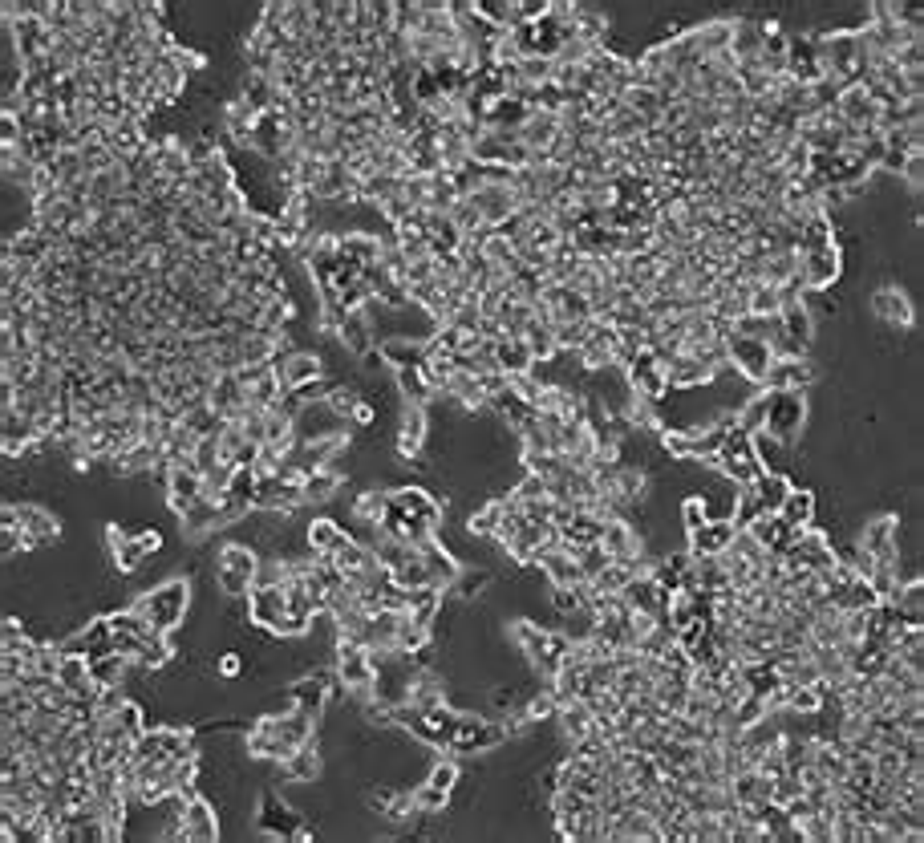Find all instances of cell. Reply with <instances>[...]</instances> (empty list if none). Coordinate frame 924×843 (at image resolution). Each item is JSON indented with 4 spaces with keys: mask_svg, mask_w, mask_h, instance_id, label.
Instances as JSON below:
<instances>
[{
    "mask_svg": "<svg viewBox=\"0 0 924 843\" xmlns=\"http://www.w3.org/2000/svg\"><path fill=\"white\" fill-rule=\"evenodd\" d=\"M191 600H195V588H191V576L175 572V576H163L159 584H150L146 592L130 596L126 604L138 608L142 617L159 629V633H175L191 621Z\"/></svg>",
    "mask_w": 924,
    "mask_h": 843,
    "instance_id": "6da1fadb",
    "label": "cell"
},
{
    "mask_svg": "<svg viewBox=\"0 0 924 843\" xmlns=\"http://www.w3.org/2000/svg\"><path fill=\"white\" fill-rule=\"evenodd\" d=\"M252 831L268 839H317L321 831L308 823V815L284 799L276 787H260L252 795Z\"/></svg>",
    "mask_w": 924,
    "mask_h": 843,
    "instance_id": "7a4b0ae2",
    "label": "cell"
},
{
    "mask_svg": "<svg viewBox=\"0 0 924 843\" xmlns=\"http://www.w3.org/2000/svg\"><path fill=\"white\" fill-rule=\"evenodd\" d=\"M807 418H811V394L807 390H766V422H762V430L770 438L795 446L811 426Z\"/></svg>",
    "mask_w": 924,
    "mask_h": 843,
    "instance_id": "3957f363",
    "label": "cell"
},
{
    "mask_svg": "<svg viewBox=\"0 0 924 843\" xmlns=\"http://www.w3.org/2000/svg\"><path fill=\"white\" fill-rule=\"evenodd\" d=\"M868 313H872V321L876 325H888V329H912V321H916V304H912V296H908V288L904 284H876L872 288V296H868Z\"/></svg>",
    "mask_w": 924,
    "mask_h": 843,
    "instance_id": "277c9868",
    "label": "cell"
},
{
    "mask_svg": "<svg viewBox=\"0 0 924 843\" xmlns=\"http://www.w3.org/2000/svg\"><path fill=\"white\" fill-rule=\"evenodd\" d=\"M426 442H430V410L426 406H414V402H402L398 410V438H394V454L402 463H418L426 454Z\"/></svg>",
    "mask_w": 924,
    "mask_h": 843,
    "instance_id": "5b68a950",
    "label": "cell"
},
{
    "mask_svg": "<svg viewBox=\"0 0 924 843\" xmlns=\"http://www.w3.org/2000/svg\"><path fill=\"white\" fill-rule=\"evenodd\" d=\"M61 649L65 653H77V657H106V653H114V629H110V617L106 612H94L90 621H82L77 629H69L65 637H61Z\"/></svg>",
    "mask_w": 924,
    "mask_h": 843,
    "instance_id": "8992f818",
    "label": "cell"
},
{
    "mask_svg": "<svg viewBox=\"0 0 924 843\" xmlns=\"http://www.w3.org/2000/svg\"><path fill=\"white\" fill-rule=\"evenodd\" d=\"M256 475H260V471H256ZM252 507H256V511L292 515V519H296V515H300V507H308V503H304V487H300V483H292V479H280V475H260Z\"/></svg>",
    "mask_w": 924,
    "mask_h": 843,
    "instance_id": "52a82bcc",
    "label": "cell"
},
{
    "mask_svg": "<svg viewBox=\"0 0 924 843\" xmlns=\"http://www.w3.org/2000/svg\"><path fill=\"white\" fill-rule=\"evenodd\" d=\"M843 248L839 244H831V248H815V252H799V276H803V284L811 288V292H827V288H835L839 284V276H843Z\"/></svg>",
    "mask_w": 924,
    "mask_h": 843,
    "instance_id": "ba28073f",
    "label": "cell"
},
{
    "mask_svg": "<svg viewBox=\"0 0 924 843\" xmlns=\"http://www.w3.org/2000/svg\"><path fill=\"white\" fill-rule=\"evenodd\" d=\"M726 357H730L734 373L746 377L750 386H762V377H766L770 361H775L770 345H766V341H754V337H730V341H726Z\"/></svg>",
    "mask_w": 924,
    "mask_h": 843,
    "instance_id": "9c48e42d",
    "label": "cell"
},
{
    "mask_svg": "<svg viewBox=\"0 0 924 843\" xmlns=\"http://www.w3.org/2000/svg\"><path fill=\"white\" fill-rule=\"evenodd\" d=\"M21 527L29 535V552H49L61 544V515L45 503H17Z\"/></svg>",
    "mask_w": 924,
    "mask_h": 843,
    "instance_id": "30bf717a",
    "label": "cell"
},
{
    "mask_svg": "<svg viewBox=\"0 0 924 843\" xmlns=\"http://www.w3.org/2000/svg\"><path fill=\"white\" fill-rule=\"evenodd\" d=\"M325 771H329V758H325V750H321L317 738L304 742V746H296V750L280 762V775H284V783H292V787L325 783Z\"/></svg>",
    "mask_w": 924,
    "mask_h": 843,
    "instance_id": "8fae6325",
    "label": "cell"
},
{
    "mask_svg": "<svg viewBox=\"0 0 924 843\" xmlns=\"http://www.w3.org/2000/svg\"><path fill=\"white\" fill-rule=\"evenodd\" d=\"M815 381H819V365H815L811 357H799V361L775 357L758 390H807V394H811Z\"/></svg>",
    "mask_w": 924,
    "mask_h": 843,
    "instance_id": "7c38bea8",
    "label": "cell"
},
{
    "mask_svg": "<svg viewBox=\"0 0 924 843\" xmlns=\"http://www.w3.org/2000/svg\"><path fill=\"white\" fill-rule=\"evenodd\" d=\"M219 835H223V823H219V807H215V799H211V795H195V799H187L179 839H187V843H215Z\"/></svg>",
    "mask_w": 924,
    "mask_h": 843,
    "instance_id": "4fadbf2b",
    "label": "cell"
},
{
    "mask_svg": "<svg viewBox=\"0 0 924 843\" xmlns=\"http://www.w3.org/2000/svg\"><path fill=\"white\" fill-rule=\"evenodd\" d=\"M288 612V588L280 584H252L248 592V625L272 633V625Z\"/></svg>",
    "mask_w": 924,
    "mask_h": 843,
    "instance_id": "5bb4252c",
    "label": "cell"
},
{
    "mask_svg": "<svg viewBox=\"0 0 924 843\" xmlns=\"http://www.w3.org/2000/svg\"><path fill=\"white\" fill-rule=\"evenodd\" d=\"M304 540H308V548L321 552V556H337L353 540V535H349V527L333 511H317L313 519H308V527H304Z\"/></svg>",
    "mask_w": 924,
    "mask_h": 843,
    "instance_id": "9a60e30c",
    "label": "cell"
},
{
    "mask_svg": "<svg viewBox=\"0 0 924 843\" xmlns=\"http://www.w3.org/2000/svg\"><path fill=\"white\" fill-rule=\"evenodd\" d=\"M600 548L608 552V560L629 564L633 556L645 552V535H641L629 519H608V523H604V535H600Z\"/></svg>",
    "mask_w": 924,
    "mask_h": 843,
    "instance_id": "2e32d148",
    "label": "cell"
},
{
    "mask_svg": "<svg viewBox=\"0 0 924 843\" xmlns=\"http://www.w3.org/2000/svg\"><path fill=\"white\" fill-rule=\"evenodd\" d=\"M734 523L730 519H710L706 527H698V531H685V552L693 556V560H702V556H718V552H726L730 548V540H734Z\"/></svg>",
    "mask_w": 924,
    "mask_h": 843,
    "instance_id": "e0dca14e",
    "label": "cell"
},
{
    "mask_svg": "<svg viewBox=\"0 0 924 843\" xmlns=\"http://www.w3.org/2000/svg\"><path fill=\"white\" fill-rule=\"evenodd\" d=\"M896 531H900V515H896V511H876V515H868V519L860 523L856 544H860V552L880 556L888 544H896Z\"/></svg>",
    "mask_w": 924,
    "mask_h": 843,
    "instance_id": "ac0fdd59",
    "label": "cell"
},
{
    "mask_svg": "<svg viewBox=\"0 0 924 843\" xmlns=\"http://www.w3.org/2000/svg\"><path fill=\"white\" fill-rule=\"evenodd\" d=\"M471 203L479 207V215H483L487 227H499V223H507V219L519 211L515 187H491V183H483V187L471 195Z\"/></svg>",
    "mask_w": 924,
    "mask_h": 843,
    "instance_id": "d6986e66",
    "label": "cell"
},
{
    "mask_svg": "<svg viewBox=\"0 0 924 843\" xmlns=\"http://www.w3.org/2000/svg\"><path fill=\"white\" fill-rule=\"evenodd\" d=\"M418 556H422V564H426L430 580H434L442 592H450V588H454V580H458V572H462V564L446 552V544L438 540V535H430L426 544H418Z\"/></svg>",
    "mask_w": 924,
    "mask_h": 843,
    "instance_id": "ffe728a7",
    "label": "cell"
},
{
    "mask_svg": "<svg viewBox=\"0 0 924 843\" xmlns=\"http://www.w3.org/2000/svg\"><path fill=\"white\" fill-rule=\"evenodd\" d=\"M710 381H714V369L702 365L693 353H677L665 365V386L669 390H698V386H710Z\"/></svg>",
    "mask_w": 924,
    "mask_h": 843,
    "instance_id": "44dd1931",
    "label": "cell"
},
{
    "mask_svg": "<svg viewBox=\"0 0 924 843\" xmlns=\"http://www.w3.org/2000/svg\"><path fill=\"white\" fill-rule=\"evenodd\" d=\"M779 519L787 527H795V531L815 527V519H819V491L815 487H791L787 499H783V507H779Z\"/></svg>",
    "mask_w": 924,
    "mask_h": 843,
    "instance_id": "7402d4cb",
    "label": "cell"
},
{
    "mask_svg": "<svg viewBox=\"0 0 924 843\" xmlns=\"http://www.w3.org/2000/svg\"><path fill=\"white\" fill-rule=\"evenodd\" d=\"M770 25H775V17H750V13H746V17H734V41H730V53H734L738 61H754Z\"/></svg>",
    "mask_w": 924,
    "mask_h": 843,
    "instance_id": "603a6c76",
    "label": "cell"
},
{
    "mask_svg": "<svg viewBox=\"0 0 924 843\" xmlns=\"http://www.w3.org/2000/svg\"><path fill=\"white\" fill-rule=\"evenodd\" d=\"M523 146L531 150V155H539V150H548L564 130H560V114H548V110H531L527 122H523Z\"/></svg>",
    "mask_w": 924,
    "mask_h": 843,
    "instance_id": "cb8c5ba5",
    "label": "cell"
},
{
    "mask_svg": "<svg viewBox=\"0 0 924 843\" xmlns=\"http://www.w3.org/2000/svg\"><path fill=\"white\" fill-rule=\"evenodd\" d=\"M377 349L390 369H422L426 365V341H414V337H390Z\"/></svg>",
    "mask_w": 924,
    "mask_h": 843,
    "instance_id": "d4e9b609",
    "label": "cell"
},
{
    "mask_svg": "<svg viewBox=\"0 0 924 843\" xmlns=\"http://www.w3.org/2000/svg\"><path fill=\"white\" fill-rule=\"evenodd\" d=\"M791 450L795 446H787V442H779V438H770L766 430H758L754 434V458H758V467L762 471H775V475H791Z\"/></svg>",
    "mask_w": 924,
    "mask_h": 843,
    "instance_id": "484cf974",
    "label": "cell"
},
{
    "mask_svg": "<svg viewBox=\"0 0 924 843\" xmlns=\"http://www.w3.org/2000/svg\"><path fill=\"white\" fill-rule=\"evenodd\" d=\"M839 118H843V126H876L880 122V106L860 90V86H852V90H843V98H839Z\"/></svg>",
    "mask_w": 924,
    "mask_h": 843,
    "instance_id": "4316f807",
    "label": "cell"
},
{
    "mask_svg": "<svg viewBox=\"0 0 924 843\" xmlns=\"http://www.w3.org/2000/svg\"><path fill=\"white\" fill-rule=\"evenodd\" d=\"M215 564L219 568H231V572H240L256 584V568H260V552L252 544H240V540H223L219 552H215Z\"/></svg>",
    "mask_w": 924,
    "mask_h": 843,
    "instance_id": "83f0119b",
    "label": "cell"
},
{
    "mask_svg": "<svg viewBox=\"0 0 924 843\" xmlns=\"http://www.w3.org/2000/svg\"><path fill=\"white\" fill-rule=\"evenodd\" d=\"M390 381H394L398 398H402V402H414V406H430L434 398H442V394L430 390V381H426L422 369H390Z\"/></svg>",
    "mask_w": 924,
    "mask_h": 843,
    "instance_id": "f1b7e54d",
    "label": "cell"
},
{
    "mask_svg": "<svg viewBox=\"0 0 924 843\" xmlns=\"http://www.w3.org/2000/svg\"><path fill=\"white\" fill-rule=\"evenodd\" d=\"M779 321H783V333L787 337H795V341H803L807 349H815V341H819V321L811 317V309L799 300V304H787V309L779 313Z\"/></svg>",
    "mask_w": 924,
    "mask_h": 843,
    "instance_id": "f546056e",
    "label": "cell"
},
{
    "mask_svg": "<svg viewBox=\"0 0 924 843\" xmlns=\"http://www.w3.org/2000/svg\"><path fill=\"white\" fill-rule=\"evenodd\" d=\"M236 94L256 110V114H268L272 106H276V82L272 78H264V73H244L240 78V86H236Z\"/></svg>",
    "mask_w": 924,
    "mask_h": 843,
    "instance_id": "4dcf8cb0",
    "label": "cell"
},
{
    "mask_svg": "<svg viewBox=\"0 0 924 843\" xmlns=\"http://www.w3.org/2000/svg\"><path fill=\"white\" fill-rule=\"evenodd\" d=\"M791 487H795L791 475H775V471H762V475L750 483V491H754V499L762 503V511H779Z\"/></svg>",
    "mask_w": 924,
    "mask_h": 843,
    "instance_id": "1f68e13d",
    "label": "cell"
},
{
    "mask_svg": "<svg viewBox=\"0 0 924 843\" xmlns=\"http://www.w3.org/2000/svg\"><path fill=\"white\" fill-rule=\"evenodd\" d=\"M495 357H499V369H503L507 377L531 373V365H535V357H531V349H527L523 337H503V341L495 345Z\"/></svg>",
    "mask_w": 924,
    "mask_h": 843,
    "instance_id": "d6a6232c",
    "label": "cell"
},
{
    "mask_svg": "<svg viewBox=\"0 0 924 843\" xmlns=\"http://www.w3.org/2000/svg\"><path fill=\"white\" fill-rule=\"evenodd\" d=\"M730 795H734V803H766L770 799V779L750 766V771L730 779Z\"/></svg>",
    "mask_w": 924,
    "mask_h": 843,
    "instance_id": "836d02e7",
    "label": "cell"
},
{
    "mask_svg": "<svg viewBox=\"0 0 924 843\" xmlns=\"http://www.w3.org/2000/svg\"><path fill=\"white\" fill-rule=\"evenodd\" d=\"M693 580H698V588H706V592H722V588H730V576H726V568H722V560H718V556H702V560H693Z\"/></svg>",
    "mask_w": 924,
    "mask_h": 843,
    "instance_id": "e575fe53",
    "label": "cell"
},
{
    "mask_svg": "<svg viewBox=\"0 0 924 843\" xmlns=\"http://www.w3.org/2000/svg\"><path fill=\"white\" fill-rule=\"evenodd\" d=\"M779 284H766V280H750V313L754 317H779Z\"/></svg>",
    "mask_w": 924,
    "mask_h": 843,
    "instance_id": "d590c367",
    "label": "cell"
},
{
    "mask_svg": "<svg viewBox=\"0 0 924 843\" xmlns=\"http://www.w3.org/2000/svg\"><path fill=\"white\" fill-rule=\"evenodd\" d=\"M633 580V572H629V564H608L600 576H592L588 584H592V592H600V596H621L625 592V584Z\"/></svg>",
    "mask_w": 924,
    "mask_h": 843,
    "instance_id": "8d00e7d4",
    "label": "cell"
},
{
    "mask_svg": "<svg viewBox=\"0 0 924 843\" xmlns=\"http://www.w3.org/2000/svg\"><path fill=\"white\" fill-rule=\"evenodd\" d=\"M523 341H527V349H531L535 361H552L556 357V333H552V325L531 321L527 333H523Z\"/></svg>",
    "mask_w": 924,
    "mask_h": 843,
    "instance_id": "74e56055",
    "label": "cell"
},
{
    "mask_svg": "<svg viewBox=\"0 0 924 843\" xmlns=\"http://www.w3.org/2000/svg\"><path fill=\"white\" fill-rule=\"evenodd\" d=\"M819 702H823V681H815V685H787V710L815 714Z\"/></svg>",
    "mask_w": 924,
    "mask_h": 843,
    "instance_id": "f35d334b",
    "label": "cell"
},
{
    "mask_svg": "<svg viewBox=\"0 0 924 843\" xmlns=\"http://www.w3.org/2000/svg\"><path fill=\"white\" fill-rule=\"evenodd\" d=\"M552 73H556V61H552V57H523V61H519V78H523V86H531V90L548 86Z\"/></svg>",
    "mask_w": 924,
    "mask_h": 843,
    "instance_id": "ab89813d",
    "label": "cell"
},
{
    "mask_svg": "<svg viewBox=\"0 0 924 843\" xmlns=\"http://www.w3.org/2000/svg\"><path fill=\"white\" fill-rule=\"evenodd\" d=\"M414 803H418V811H426V815H442V811H450V791H442V787H434V783H414Z\"/></svg>",
    "mask_w": 924,
    "mask_h": 843,
    "instance_id": "60d3db41",
    "label": "cell"
},
{
    "mask_svg": "<svg viewBox=\"0 0 924 843\" xmlns=\"http://www.w3.org/2000/svg\"><path fill=\"white\" fill-rule=\"evenodd\" d=\"M677 523H681L685 531H698V527H706V523H710V511H706L702 495H685V499H677Z\"/></svg>",
    "mask_w": 924,
    "mask_h": 843,
    "instance_id": "b9f144b4",
    "label": "cell"
},
{
    "mask_svg": "<svg viewBox=\"0 0 924 843\" xmlns=\"http://www.w3.org/2000/svg\"><path fill=\"white\" fill-rule=\"evenodd\" d=\"M758 515H762V503L754 499V491H750V487H738V495H734V507H730V523L742 531V527H750Z\"/></svg>",
    "mask_w": 924,
    "mask_h": 843,
    "instance_id": "7bdbcfd3",
    "label": "cell"
},
{
    "mask_svg": "<svg viewBox=\"0 0 924 843\" xmlns=\"http://www.w3.org/2000/svg\"><path fill=\"white\" fill-rule=\"evenodd\" d=\"M758 718H766V702H762V698H754V694H742V698H738V706H734V714H730V726L746 730V726H754Z\"/></svg>",
    "mask_w": 924,
    "mask_h": 843,
    "instance_id": "ee69618b",
    "label": "cell"
},
{
    "mask_svg": "<svg viewBox=\"0 0 924 843\" xmlns=\"http://www.w3.org/2000/svg\"><path fill=\"white\" fill-rule=\"evenodd\" d=\"M215 584H219V596H231V600H244L252 592V580L240 576V572H231V568H219L215 564Z\"/></svg>",
    "mask_w": 924,
    "mask_h": 843,
    "instance_id": "f6af8a7d",
    "label": "cell"
},
{
    "mask_svg": "<svg viewBox=\"0 0 924 843\" xmlns=\"http://www.w3.org/2000/svg\"><path fill=\"white\" fill-rule=\"evenodd\" d=\"M450 219L458 223V232H462V236H475L479 227H483V215H479V207H475L471 199H458V203H454V211H450Z\"/></svg>",
    "mask_w": 924,
    "mask_h": 843,
    "instance_id": "bcb514c9",
    "label": "cell"
},
{
    "mask_svg": "<svg viewBox=\"0 0 924 843\" xmlns=\"http://www.w3.org/2000/svg\"><path fill=\"white\" fill-rule=\"evenodd\" d=\"M556 349H580L588 337V321H556Z\"/></svg>",
    "mask_w": 924,
    "mask_h": 843,
    "instance_id": "7dc6e473",
    "label": "cell"
},
{
    "mask_svg": "<svg viewBox=\"0 0 924 843\" xmlns=\"http://www.w3.org/2000/svg\"><path fill=\"white\" fill-rule=\"evenodd\" d=\"M576 564H580V572H584V580H592V576H600L612 560H608V552L600 548V544H584L580 548V556H576Z\"/></svg>",
    "mask_w": 924,
    "mask_h": 843,
    "instance_id": "c3c4849f",
    "label": "cell"
},
{
    "mask_svg": "<svg viewBox=\"0 0 924 843\" xmlns=\"http://www.w3.org/2000/svg\"><path fill=\"white\" fill-rule=\"evenodd\" d=\"M394 580H398L402 588H422V584H434V580H430V572H426V564H422V556H410V560H406V564L394 572ZM434 588H438V584H434Z\"/></svg>",
    "mask_w": 924,
    "mask_h": 843,
    "instance_id": "681fc988",
    "label": "cell"
},
{
    "mask_svg": "<svg viewBox=\"0 0 924 843\" xmlns=\"http://www.w3.org/2000/svg\"><path fill=\"white\" fill-rule=\"evenodd\" d=\"M766 345H770V353H775V357H787V361H799V357H811V349H807L803 341H795V337H787L783 329H779L775 337H770Z\"/></svg>",
    "mask_w": 924,
    "mask_h": 843,
    "instance_id": "f907efd6",
    "label": "cell"
},
{
    "mask_svg": "<svg viewBox=\"0 0 924 843\" xmlns=\"http://www.w3.org/2000/svg\"><path fill=\"white\" fill-rule=\"evenodd\" d=\"M402 195L410 199V207H430V175H406L402 179Z\"/></svg>",
    "mask_w": 924,
    "mask_h": 843,
    "instance_id": "816d5d0a",
    "label": "cell"
},
{
    "mask_svg": "<svg viewBox=\"0 0 924 843\" xmlns=\"http://www.w3.org/2000/svg\"><path fill=\"white\" fill-rule=\"evenodd\" d=\"M479 321H483L479 304H475V300H462V309H454V317H450L446 325H454L458 333H479Z\"/></svg>",
    "mask_w": 924,
    "mask_h": 843,
    "instance_id": "f5cc1de1",
    "label": "cell"
},
{
    "mask_svg": "<svg viewBox=\"0 0 924 843\" xmlns=\"http://www.w3.org/2000/svg\"><path fill=\"white\" fill-rule=\"evenodd\" d=\"M215 669H219V681H223V685L236 681V677L244 673V653H240V649H223L219 661H215Z\"/></svg>",
    "mask_w": 924,
    "mask_h": 843,
    "instance_id": "db71d44e",
    "label": "cell"
},
{
    "mask_svg": "<svg viewBox=\"0 0 924 843\" xmlns=\"http://www.w3.org/2000/svg\"><path fill=\"white\" fill-rule=\"evenodd\" d=\"M900 183L908 187V195H920V187H924V155H908V163L900 171Z\"/></svg>",
    "mask_w": 924,
    "mask_h": 843,
    "instance_id": "11a10c76",
    "label": "cell"
}]
</instances>
